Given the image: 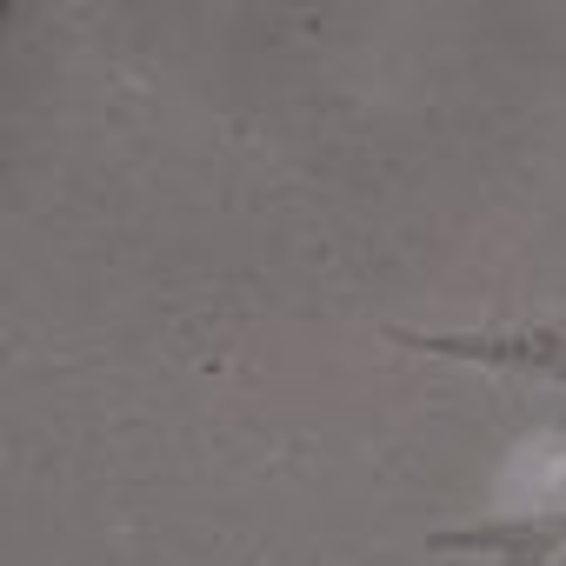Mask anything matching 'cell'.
<instances>
[{
	"instance_id": "1",
	"label": "cell",
	"mask_w": 566,
	"mask_h": 566,
	"mask_svg": "<svg viewBox=\"0 0 566 566\" xmlns=\"http://www.w3.org/2000/svg\"><path fill=\"white\" fill-rule=\"evenodd\" d=\"M413 354L433 360H467L493 374H526V380H559L566 387V321L546 327H460V334H394ZM433 553H486L500 566H553L566 553V513H520V520H486V526H447L427 533Z\"/></svg>"
}]
</instances>
